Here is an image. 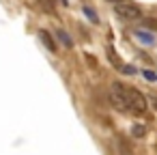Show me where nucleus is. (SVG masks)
Wrapping results in <instances>:
<instances>
[{
	"label": "nucleus",
	"mask_w": 157,
	"mask_h": 155,
	"mask_svg": "<svg viewBox=\"0 0 157 155\" xmlns=\"http://www.w3.org/2000/svg\"><path fill=\"white\" fill-rule=\"evenodd\" d=\"M151 101H153V106L157 108V97H151Z\"/></svg>",
	"instance_id": "ddd939ff"
},
{
	"label": "nucleus",
	"mask_w": 157,
	"mask_h": 155,
	"mask_svg": "<svg viewBox=\"0 0 157 155\" xmlns=\"http://www.w3.org/2000/svg\"><path fill=\"white\" fill-rule=\"evenodd\" d=\"M108 58L112 60V65H116V67H123V63H121V58L114 54V50L112 48H108Z\"/></svg>",
	"instance_id": "1a4fd4ad"
},
{
	"label": "nucleus",
	"mask_w": 157,
	"mask_h": 155,
	"mask_svg": "<svg viewBox=\"0 0 157 155\" xmlns=\"http://www.w3.org/2000/svg\"><path fill=\"white\" fill-rule=\"evenodd\" d=\"M39 37H41L43 45H45L50 52H56V43H54V39H52V35H50L48 30H39Z\"/></svg>",
	"instance_id": "20e7f679"
},
{
	"label": "nucleus",
	"mask_w": 157,
	"mask_h": 155,
	"mask_svg": "<svg viewBox=\"0 0 157 155\" xmlns=\"http://www.w3.org/2000/svg\"><path fill=\"white\" fill-rule=\"evenodd\" d=\"M110 2H123V0H110Z\"/></svg>",
	"instance_id": "2eb2a0df"
},
{
	"label": "nucleus",
	"mask_w": 157,
	"mask_h": 155,
	"mask_svg": "<svg viewBox=\"0 0 157 155\" xmlns=\"http://www.w3.org/2000/svg\"><path fill=\"white\" fill-rule=\"evenodd\" d=\"M133 35H136V39H138V41H142V43H146V45H151V43L155 41V37H153L148 30H136Z\"/></svg>",
	"instance_id": "39448f33"
},
{
	"label": "nucleus",
	"mask_w": 157,
	"mask_h": 155,
	"mask_svg": "<svg viewBox=\"0 0 157 155\" xmlns=\"http://www.w3.org/2000/svg\"><path fill=\"white\" fill-rule=\"evenodd\" d=\"M84 13L88 15V20H90L93 24H97V22H99V17H97V13L93 11V7H88V5H84Z\"/></svg>",
	"instance_id": "0eeeda50"
},
{
	"label": "nucleus",
	"mask_w": 157,
	"mask_h": 155,
	"mask_svg": "<svg viewBox=\"0 0 157 155\" xmlns=\"http://www.w3.org/2000/svg\"><path fill=\"white\" fill-rule=\"evenodd\" d=\"M144 78H146L148 82H155V80H157V73H155V71H144Z\"/></svg>",
	"instance_id": "f8f14e48"
},
{
	"label": "nucleus",
	"mask_w": 157,
	"mask_h": 155,
	"mask_svg": "<svg viewBox=\"0 0 157 155\" xmlns=\"http://www.w3.org/2000/svg\"><path fill=\"white\" fill-rule=\"evenodd\" d=\"M114 11L121 20H140L142 17V11L136 5H129V2H116Z\"/></svg>",
	"instance_id": "f03ea898"
},
{
	"label": "nucleus",
	"mask_w": 157,
	"mask_h": 155,
	"mask_svg": "<svg viewBox=\"0 0 157 155\" xmlns=\"http://www.w3.org/2000/svg\"><path fill=\"white\" fill-rule=\"evenodd\" d=\"M110 101L118 108V110H129V97H127V88L121 82H114L110 86Z\"/></svg>",
	"instance_id": "f257e3e1"
},
{
	"label": "nucleus",
	"mask_w": 157,
	"mask_h": 155,
	"mask_svg": "<svg viewBox=\"0 0 157 155\" xmlns=\"http://www.w3.org/2000/svg\"><path fill=\"white\" fill-rule=\"evenodd\" d=\"M121 71H123V73H127V76H133V73H136V67H131V65H123V67H121Z\"/></svg>",
	"instance_id": "9d476101"
},
{
	"label": "nucleus",
	"mask_w": 157,
	"mask_h": 155,
	"mask_svg": "<svg viewBox=\"0 0 157 155\" xmlns=\"http://www.w3.org/2000/svg\"><path fill=\"white\" fill-rule=\"evenodd\" d=\"M58 2H60V5H65V7H67V5H69V0H58Z\"/></svg>",
	"instance_id": "4468645a"
},
{
	"label": "nucleus",
	"mask_w": 157,
	"mask_h": 155,
	"mask_svg": "<svg viewBox=\"0 0 157 155\" xmlns=\"http://www.w3.org/2000/svg\"><path fill=\"white\" fill-rule=\"evenodd\" d=\"M56 37H58V41H60V43H65L67 48H71V45H73V41H71V37H69V35H67L65 30H58V33H56Z\"/></svg>",
	"instance_id": "423d86ee"
},
{
	"label": "nucleus",
	"mask_w": 157,
	"mask_h": 155,
	"mask_svg": "<svg viewBox=\"0 0 157 155\" xmlns=\"http://www.w3.org/2000/svg\"><path fill=\"white\" fill-rule=\"evenodd\" d=\"M127 97H129V110H133V112H144L146 110V97L140 91L127 88Z\"/></svg>",
	"instance_id": "7ed1b4c3"
},
{
	"label": "nucleus",
	"mask_w": 157,
	"mask_h": 155,
	"mask_svg": "<svg viewBox=\"0 0 157 155\" xmlns=\"http://www.w3.org/2000/svg\"><path fill=\"white\" fill-rule=\"evenodd\" d=\"M144 26L155 30V28H157V20H153V17H146V20H144Z\"/></svg>",
	"instance_id": "9b49d317"
},
{
	"label": "nucleus",
	"mask_w": 157,
	"mask_h": 155,
	"mask_svg": "<svg viewBox=\"0 0 157 155\" xmlns=\"http://www.w3.org/2000/svg\"><path fill=\"white\" fill-rule=\"evenodd\" d=\"M144 134H146L144 125H133V127H131V136H133V138H142Z\"/></svg>",
	"instance_id": "6e6552de"
}]
</instances>
